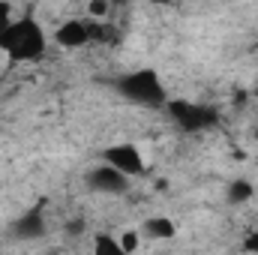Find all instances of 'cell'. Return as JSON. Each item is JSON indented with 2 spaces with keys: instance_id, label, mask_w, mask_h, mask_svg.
I'll use <instances>...</instances> for the list:
<instances>
[{
  "instance_id": "obj_12",
  "label": "cell",
  "mask_w": 258,
  "mask_h": 255,
  "mask_svg": "<svg viewBox=\"0 0 258 255\" xmlns=\"http://www.w3.org/2000/svg\"><path fill=\"white\" fill-rule=\"evenodd\" d=\"M9 21H12V6L6 0H0V33L9 27Z\"/></svg>"
},
{
  "instance_id": "obj_5",
  "label": "cell",
  "mask_w": 258,
  "mask_h": 255,
  "mask_svg": "<svg viewBox=\"0 0 258 255\" xmlns=\"http://www.w3.org/2000/svg\"><path fill=\"white\" fill-rule=\"evenodd\" d=\"M87 183H90V189H96V192H105V195H117V192L126 189L129 177L123 174V171H117L114 165L102 162V165H96V168L87 174Z\"/></svg>"
},
{
  "instance_id": "obj_1",
  "label": "cell",
  "mask_w": 258,
  "mask_h": 255,
  "mask_svg": "<svg viewBox=\"0 0 258 255\" xmlns=\"http://www.w3.org/2000/svg\"><path fill=\"white\" fill-rule=\"evenodd\" d=\"M48 36L42 30V24L36 18H12L9 27L0 33V51L9 60H21V63H33L45 54Z\"/></svg>"
},
{
  "instance_id": "obj_3",
  "label": "cell",
  "mask_w": 258,
  "mask_h": 255,
  "mask_svg": "<svg viewBox=\"0 0 258 255\" xmlns=\"http://www.w3.org/2000/svg\"><path fill=\"white\" fill-rule=\"evenodd\" d=\"M171 120L183 132H204L216 123V111L207 108V105H198V102H186V99H177V102H165Z\"/></svg>"
},
{
  "instance_id": "obj_15",
  "label": "cell",
  "mask_w": 258,
  "mask_h": 255,
  "mask_svg": "<svg viewBox=\"0 0 258 255\" xmlns=\"http://www.w3.org/2000/svg\"><path fill=\"white\" fill-rule=\"evenodd\" d=\"M111 3H126V0H111Z\"/></svg>"
},
{
  "instance_id": "obj_8",
  "label": "cell",
  "mask_w": 258,
  "mask_h": 255,
  "mask_svg": "<svg viewBox=\"0 0 258 255\" xmlns=\"http://www.w3.org/2000/svg\"><path fill=\"white\" fill-rule=\"evenodd\" d=\"M144 231H147L153 240H168V237L177 234V225H174L168 216H150V219L144 222Z\"/></svg>"
},
{
  "instance_id": "obj_6",
  "label": "cell",
  "mask_w": 258,
  "mask_h": 255,
  "mask_svg": "<svg viewBox=\"0 0 258 255\" xmlns=\"http://www.w3.org/2000/svg\"><path fill=\"white\" fill-rule=\"evenodd\" d=\"M54 39H57V45H63V48H81V45H87L93 36H90V21H81V18H69L63 21L57 30H54Z\"/></svg>"
},
{
  "instance_id": "obj_2",
  "label": "cell",
  "mask_w": 258,
  "mask_h": 255,
  "mask_svg": "<svg viewBox=\"0 0 258 255\" xmlns=\"http://www.w3.org/2000/svg\"><path fill=\"white\" fill-rule=\"evenodd\" d=\"M117 90L126 96L129 102L147 105V108H162V105L168 102L165 87H162V78H159L153 69H135V72H126V75L117 81Z\"/></svg>"
},
{
  "instance_id": "obj_13",
  "label": "cell",
  "mask_w": 258,
  "mask_h": 255,
  "mask_svg": "<svg viewBox=\"0 0 258 255\" xmlns=\"http://www.w3.org/2000/svg\"><path fill=\"white\" fill-rule=\"evenodd\" d=\"M120 246H123V252H132V249H138V234H135V231H126V234L120 237Z\"/></svg>"
},
{
  "instance_id": "obj_14",
  "label": "cell",
  "mask_w": 258,
  "mask_h": 255,
  "mask_svg": "<svg viewBox=\"0 0 258 255\" xmlns=\"http://www.w3.org/2000/svg\"><path fill=\"white\" fill-rule=\"evenodd\" d=\"M243 249L246 252H258V231H249V237L243 240Z\"/></svg>"
},
{
  "instance_id": "obj_4",
  "label": "cell",
  "mask_w": 258,
  "mask_h": 255,
  "mask_svg": "<svg viewBox=\"0 0 258 255\" xmlns=\"http://www.w3.org/2000/svg\"><path fill=\"white\" fill-rule=\"evenodd\" d=\"M102 159L108 162V165H114L117 171H123L126 177H138V174H144V156H141V150L135 147V144H111V147H105V153H102Z\"/></svg>"
},
{
  "instance_id": "obj_16",
  "label": "cell",
  "mask_w": 258,
  "mask_h": 255,
  "mask_svg": "<svg viewBox=\"0 0 258 255\" xmlns=\"http://www.w3.org/2000/svg\"><path fill=\"white\" fill-rule=\"evenodd\" d=\"M255 96H258V87H255Z\"/></svg>"
},
{
  "instance_id": "obj_7",
  "label": "cell",
  "mask_w": 258,
  "mask_h": 255,
  "mask_svg": "<svg viewBox=\"0 0 258 255\" xmlns=\"http://www.w3.org/2000/svg\"><path fill=\"white\" fill-rule=\"evenodd\" d=\"M45 231V222H42V213L39 210H27L18 222H15V234L18 237H39Z\"/></svg>"
},
{
  "instance_id": "obj_9",
  "label": "cell",
  "mask_w": 258,
  "mask_h": 255,
  "mask_svg": "<svg viewBox=\"0 0 258 255\" xmlns=\"http://www.w3.org/2000/svg\"><path fill=\"white\" fill-rule=\"evenodd\" d=\"M252 198V183L249 180H231L228 183V201L231 204H246Z\"/></svg>"
},
{
  "instance_id": "obj_11",
  "label": "cell",
  "mask_w": 258,
  "mask_h": 255,
  "mask_svg": "<svg viewBox=\"0 0 258 255\" xmlns=\"http://www.w3.org/2000/svg\"><path fill=\"white\" fill-rule=\"evenodd\" d=\"M108 6H111V0H93V3H90V15H93V18L99 21V18H105Z\"/></svg>"
},
{
  "instance_id": "obj_10",
  "label": "cell",
  "mask_w": 258,
  "mask_h": 255,
  "mask_svg": "<svg viewBox=\"0 0 258 255\" xmlns=\"http://www.w3.org/2000/svg\"><path fill=\"white\" fill-rule=\"evenodd\" d=\"M93 249H96L99 255H105V252L123 255V246H120V240H111L108 234H99V237H96V243H93Z\"/></svg>"
}]
</instances>
